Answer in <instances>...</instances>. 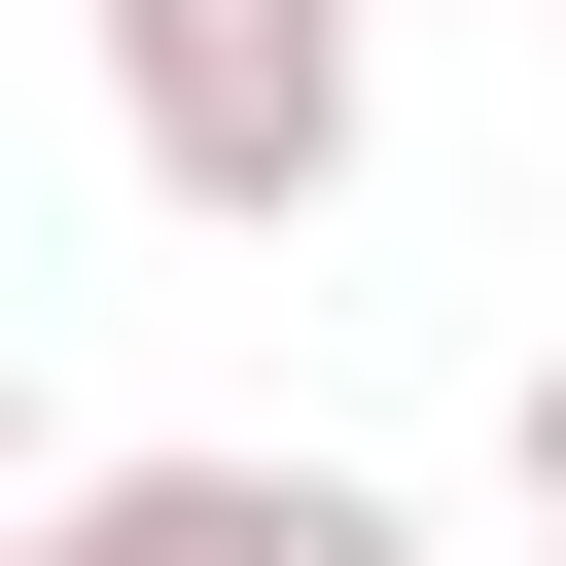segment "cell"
I'll use <instances>...</instances> for the list:
<instances>
[{
  "instance_id": "cell-1",
  "label": "cell",
  "mask_w": 566,
  "mask_h": 566,
  "mask_svg": "<svg viewBox=\"0 0 566 566\" xmlns=\"http://www.w3.org/2000/svg\"><path fill=\"white\" fill-rule=\"evenodd\" d=\"M106 142L177 212H354V0H106Z\"/></svg>"
},
{
  "instance_id": "cell-3",
  "label": "cell",
  "mask_w": 566,
  "mask_h": 566,
  "mask_svg": "<svg viewBox=\"0 0 566 566\" xmlns=\"http://www.w3.org/2000/svg\"><path fill=\"white\" fill-rule=\"evenodd\" d=\"M495 495H531V531H566V354H531V389H495Z\"/></svg>"
},
{
  "instance_id": "cell-2",
  "label": "cell",
  "mask_w": 566,
  "mask_h": 566,
  "mask_svg": "<svg viewBox=\"0 0 566 566\" xmlns=\"http://www.w3.org/2000/svg\"><path fill=\"white\" fill-rule=\"evenodd\" d=\"M71 531L106 566H424V495H354V460H106Z\"/></svg>"
},
{
  "instance_id": "cell-4",
  "label": "cell",
  "mask_w": 566,
  "mask_h": 566,
  "mask_svg": "<svg viewBox=\"0 0 566 566\" xmlns=\"http://www.w3.org/2000/svg\"><path fill=\"white\" fill-rule=\"evenodd\" d=\"M0 566H106V531H71V495H35V531H0Z\"/></svg>"
}]
</instances>
